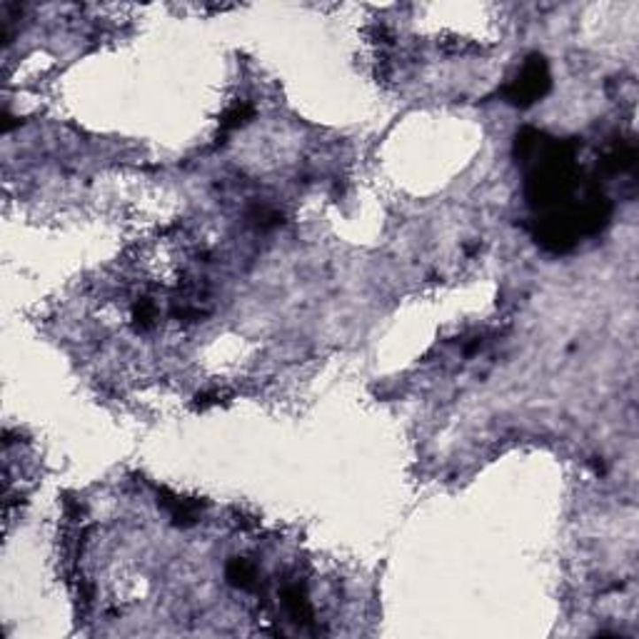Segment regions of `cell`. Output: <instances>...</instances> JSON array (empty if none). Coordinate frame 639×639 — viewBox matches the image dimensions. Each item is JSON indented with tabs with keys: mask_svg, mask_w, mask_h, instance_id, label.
I'll use <instances>...</instances> for the list:
<instances>
[{
	"mask_svg": "<svg viewBox=\"0 0 639 639\" xmlns=\"http://www.w3.org/2000/svg\"><path fill=\"white\" fill-rule=\"evenodd\" d=\"M550 68L543 56H529L512 83L504 88V97L514 108H529L550 93Z\"/></svg>",
	"mask_w": 639,
	"mask_h": 639,
	"instance_id": "obj_1",
	"label": "cell"
},
{
	"mask_svg": "<svg viewBox=\"0 0 639 639\" xmlns=\"http://www.w3.org/2000/svg\"><path fill=\"white\" fill-rule=\"evenodd\" d=\"M280 599H282V607H285V612H288V617H290L292 622H297V625L303 627L312 625L315 612H312V602L307 597L303 584L297 582L285 584L282 592H280Z\"/></svg>",
	"mask_w": 639,
	"mask_h": 639,
	"instance_id": "obj_2",
	"label": "cell"
},
{
	"mask_svg": "<svg viewBox=\"0 0 639 639\" xmlns=\"http://www.w3.org/2000/svg\"><path fill=\"white\" fill-rule=\"evenodd\" d=\"M225 580L235 589L252 592V589H258L260 572H258V565L248 557H233V559L225 562Z\"/></svg>",
	"mask_w": 639,
	"mask_h": 639,
	"instance_id": "obj_3",
	"label": "cell"
},
{
	"mask_svg": "<svg viewBox=\"0 0 639 639\" xmlns=\"http://www.w3.org/2000/svg\"><path fill=\"white\" fill-rule=\"evenodd\" d=\"M252 118V108L248 103H235L230 111L225 112L223 120H220V127H223L225 133L227 130H237V127H243L248 120Z\"/></svg>",
	"mask_w": 639,
	"mask_h": 639,
	"instance_id": "obj_4",
	"label": "cell"
},
{
	"mask_svg": "<svg viewBox=\"0 0 639 639\" xmlns=\"http://www.w3.org/2000/svg\"><path fill=\"white\" fill-rule=\"evenodd\" d=\"M133 320L138 322L142 330H148V327H153L155 320H158V307L150 300H140L138 305L133 307Z\"/></svg>",
	"mask_w": 639,
	"mask_h": 639,
	"instance_id": "obj_5",
	"label": "cell"
}]
</instances>
